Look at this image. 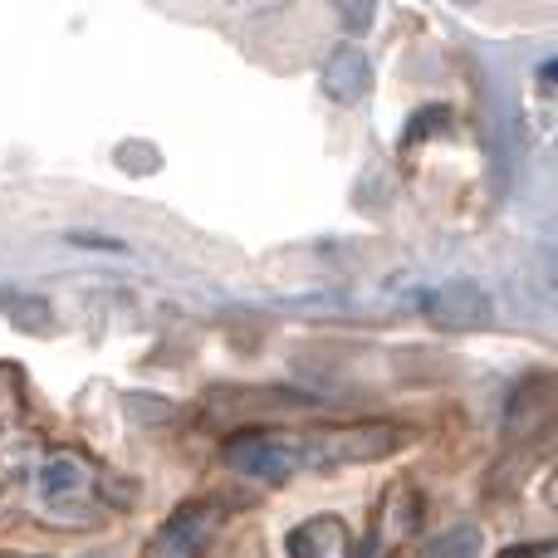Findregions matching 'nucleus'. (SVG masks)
<instances>
[{
  "label": "nucleus",
  "instance_id": "obj_8",
  "mask_svg": "<svg viewBox=\"0 0 558 558\" xmlns=\"http://www.w3.org/2000/svg\"><path fill=\"white\" fill-rule=\"evenodd\" d=\"M324 544H343V534H338L333 520H314L304 524V530L289 539V554L294 558H324Z\"/></svg>",
  "mask_w": 558,
  "mask_h": 558
},
{
  "label": "nucleus",
  "instance_id": "obj_3",
  "mask_svg": "<svg viewBox=\"0 0 558 558\" xmlns=\"http://www.w3.org/2000/svg\"><path fill=\"white\" fill-rule=\"evenodd\" d=\"M318 84H324V94L333 98V104H357V98L367 94V84H373L367 54L357 45H338L333 54L324 59V74H318Z\"/></svg>",
  "mask_w": 558,
  "mask_h": 558
},
{
  "label": "nucleus",
  "instance_id": "obj_4",
  "mask_svg": "<svg viewBox=\"0 0 558 558\" xmlns=\"http://www.w3.org/2000/svg\"><path fill=\"white\" fill-rule=\"evenodd\" d=\"M549 397H554L549 377H530V383H520L514 397H510V407H505V432H510L514 441L539 436V426L549 422Z\"/></svg>",
  "mask_w": 558,
  "mask_h": 558
},
{
  "label": "nucleus",
  "instance_id": "obj_6",
  "mask_svg": "<svg viewBox=\"0 0 558 558\" xmlns=\"http://www.w3.org/2000/svg\"><path fill=\"white\" fill-rule=\"evenodd\" d=\"M5 318L15 324V333H49L54 308H49L45 294H15V304L5 308Z\"/></svg>",
  "mask_w": 558,
  "mask_h": 558
},
{
  "label": "nucleus",
  "instance_id": "obj_11",
  "mask_svg": "<svg viewBox=\"0 0 558 558\" xmlns=\"http://www.w3.org/2000/svg\"><path fill=\"white\" fill-rule=\"evenodd\" d=\"M373 10H377V0H338V20H343L348 35H363L373 25Z\"/></svg>",
  "mask_w": 558,
  "mask_h": 558
},
{
  "label": "nucleus",
  "instance_id": "obj_2",
  "mask_svg": "<svg viewBox=\"0 0 558 558\" xmlns=\"http://www.w3.org/2000/svg\"><path fill=\"white\" fill-rule=\"evenodd\" d=\"M226 461H231L241 475H251V481H265V485L289 481V471H294V456H289L284 446H279L275 436H265V432L235 436V441L226 446Z\"/></svg>",
  "mask_w": 558,
  "mask_h": 558
},
{
  "label": "nucleus",
  "instance_id": "obj_12",
  "mask_svg": "<svg viewBox=\"0 0 558 558\" xmlns=\"http://www.w3.org/2000/svg\"><path fill=\"white\" fill-rule=\"evenodd\" d=\"M500 558H544V554L534 549V544H520V549H505Z\"/></svg>",
  "mask_w": 558,
  "mask_h": 558
},
{
  "label": "nucleus",
  "instance_id": "obj_10",
  "mask_svg": "<svg viewBox=\"0 0 558 558\" xmlns=\"http://www.w3.org/2000/svg\"><path fill=\"white\" fill-rule=\"evenodd\" d=\"M206 524H211V510H206V505H192V510H182L172 524H167V544H177V549H192V544L202 539Z\"/></svg>",
  "mask_w": 558,
  "mask_h": 558
},
{
  "label": "nucleus",
  "instance_id": "obj_5",
  "mask_svg": "<svg viewBox=\"0 0 558 558\" xmlns=\"http://www.w3.org/2000/svg\"><path fill=\"white\" fill-rule=\"evenodd\" d=\"M402 441V432L397 426H348V432L333 436L338 456H348V461H373V456H387L392 446Z\"/></svg>",
  "mask_w": 558,
  "mask_h": 558
},
{
  "label": "nucleus",
  "instance_id": "obj_9",
  "mask_svg": "<svg viewBox=\"0 0 558 558\" xmlns=\"http://www.w3.org/2000/svg\"><path fill=\"white\" fill-rule=\"evenodd\" d=\"M475 554H481V530L461 524V530H446L441 539L426 544L422 558H475Z\"/></svg>",
  "mask_w": 558,
  "mask_h": 558
},
{
  "label": "nucleus",
  "instance_id": "obj_1",
  "mask_svg": "<svg viewBox=\"0 0 558 558\" xmlns=\"http://www.w3.org/2000/svg\"><path fill=\"white\" fill-rule=\"evenodd\" d=\"M426 318L446 333H475V328L490 324V299L481 294L475 284H451V289H436L426 299Z\"/></svg>",
  "mask_w": 558,
  "mask_h": 558
},
{
  "label": "nucleus",
  "instance_id": "obj_13",
  "mask_svg": "<svg viewBox=\"0 0 558 558\" xmlns=\"http://www.w3.org/2000/svg\"><path fill=\"white\" fill-rule=\"evenodd\" d=\"M451 5H475V0H451Z\"/></svg>",
  "mask_w": 558,
  "mask_h": 558
},
{
  "label": "nucleus",
  "instance_id": "obj_7",
  "mask_svg": "<svg viewBox=\"0 0 558 558\" xmlns=\"http://www.w3.org/2000/svg\"><path fill=\"white\" fill-rule=\"evenodd\" d=\"M39 490H45L49 500H64V495L84 490V471H78V461H69V456H54V461L39 471Z\"/></svg>",
  "mask_w": 558,
  "mask_h": 558
}]
</instances>
